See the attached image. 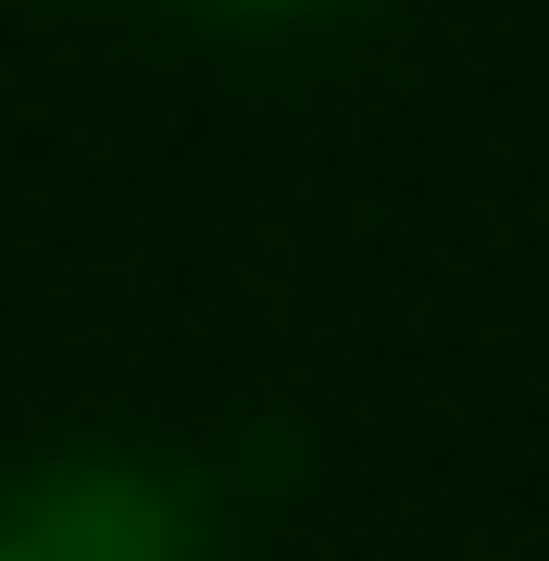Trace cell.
<instances>
[{
    "label": "cell",
    "mask_w": 549,
    "mask_h": 561,
    "mask_svg": "<svg viewBox=\"0 0 549 561\" xmlns=\"http://www.w3.org/2000/svg\"><path fill=\"white\" fill-rule=\"evenodd\" d=\"M150 13L225 62H325V50H363L400 0H150Z\"/></svg>",
    "instance_id": "obj_2"
},
{
    "label": "cell",
    "mask_w": 549,
    "mask_h": 561,
    "mask_svg": "<svg viewBox=\"0 0 549 561\" xmlns=\"http://www.w3.org/2000/svg\"><path fill=\"white\" fill-rule=\"evenodd\" d=\"M263 500L225 437L175 424H50L0 449V561H250Z\"/></svg>",
    "instance_id": "obj_1"
}]
</instances>
